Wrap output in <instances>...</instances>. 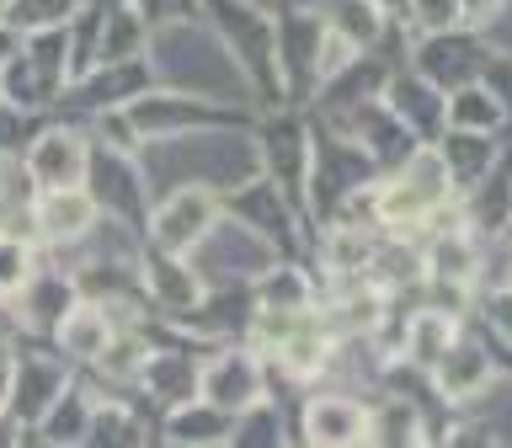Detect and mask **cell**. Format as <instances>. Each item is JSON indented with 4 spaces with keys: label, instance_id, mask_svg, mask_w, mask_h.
I'll use <instances>...</instances> for the list:
<instances>
[{
    "label": "cell",
    "instance_id": "1",
    "mask_svg": "<svg viewBox=\"0 0 512 448\" xmlns=\"http://www.w3.org/2000/svg\"><path fill=\"white\" fill-rule=\"evenodd\" d=\"M443 192H448V166L438 155H416L406 166V176L379 198V214L390 224H411V219L432 214V208L443 203Z\"/></svg>",
    "mask_w": 512,
    "mask_h": 448
},
{
    "label": "cell",
    "instance_id": "2",
    "mask_svg": "<svg viewBox=\"0 0 512 448\" xmlns=\"http://www.w3.org/2000/svg\"><path fill=\"white\" fill-rule=\"evenodd\" d=\"M214 230V198L198 187H187V192H176V198L160 208V219H155V240L166 251H187V246H198V240Z\"/></svg>",
    "mask_w": 512,
    "mask_h": 448
},
{
    "label": "cell",
    "instance_id": "3",
    "mask_svg": "<svg viewBox=\"0 0 512 448\" xmlns=\"http://www.w3.org/2000/svg\"><path fill=\"white\" fill-rule=\"evenodd\" d=\"M256 390H262V374H256V363L246 358V352H224V358L203 374V395L208 406L219 411H246Z\"/></svg>",
    "mask_w": 512,
    "mask_h": 448
},
{
    "label": "cell",
    "instance_id": "4",
    "mask_svg": "<svg viewBox=\"0 0 512 448\" xmlns=\"http://www.w3.org/2000/svg\"><path fill=\"white\" fill-rule=\"evenodd\" d=\"M304 438L310 443H363L368 422L352 400H315V406L304 411Z\"/></svg>",
    "mask_w": 512,
    "mask_h": 448
},
{
    "label": "cell",
    "instance_id": "5",
    "mask_svg": "<svg viewBox=\"0 0 512 448\" xmlns=\"http://www.w3.org/2000/svg\"><path fill=\"white\" fill-rule=\"evenodd\" d=\"M80 171H86V150H80V139H70V134L38 139V150H32V176H38L43 187H75Z\"/></svg>",
    "mask_w": 512,
    "mask_h": 448
},
{
    "label": "cell",
    "instance_id": "6",
    "mask_svg": "<svg viewBox=\"0 0 512 448\" xmlns=\"http://www.w3.org/2000/svg\"><path fill=\"white\" fill-rule=\"evenodd\" d=\"M438 384L443 395H475L486 384V352L470 342H448L438 352Z\"/></svg>",
    "mask_w": 512,
    "mask_h": 448
},
{
    "label": "cell",
    "instance_id": "7",
    "mask_svg": "<svg viewBox=\"0 0 512 448\" xmlns=\"http://www.w3.org/2000/svg\"><path fill=\"white\" fill-rule=\"evenodd\" d=\"M38 224H43L48 240H70L91 224V203L80 198L75 187H48V198L38 208Z\"/></svg>",
    "mask_w": 512,
    "mask_h": 448
},
{
    "label": "cell",
    "instance_id": "8",
    "mask_svg": "<svg viewBox=\"0 0 512 448\" xmlns=\"http://www.w3.org/2000/svg\"><path fill=\"white\" fill-rule=\"evenodd\" d=\"M214 22L224 27V38L235 43L240 59L256 64V48L267 54V22L256 11H240V0H214Z\"/></svg>",
    "mask_w": 512,
    "mask_h": 448
},
{
    "label": "cell",
    "instance_id": "9",
    "mask_svg": "<svg viewBox=\"0 0 512 448\" xmlns=\"http://www.w3.org/2000/svg\"><path fill=\"white\" fill-rule=\"evenodd\" d=\"M64 347H70L75 358H102V352L112 347L107 342V315L102 310H75L70 320H64Z\"/></svg>",
    "mask_w": 512,
    "mask_h": 448
},
{
    "label": "cell",
    "instance_id": "10",
    "mask_svg": "<svg viewBox=\"0 0 512 448\" xmlns=\"http://www.w3.org/2000/svg\"><path fill=\"white\" fill-rule=\"evenodd\" d=\"M304 299H310V288H304V278L299 272H267L262 278V304L267 310H278V315H294V310H304Z\"/></svg>",
    "mask_w": 512,
    "mask_h": 448
},
{
    "label": "cell",
    "instance_id": "11",
    "mask_svg": "<svg viewBox=\"0 0 512 448\" xmlns=\"http://www.w3.org/2000/svg\"><path fill=\"white\" fill-rule=\"evenodd\" d=\"M219 438H224V411L219 406L171 416V443H219Z\"/></svg>",
    "mask_w": 512,
    "mask_h": 448
},
{
    "label": "cell",
    "instance_id": "12",
    "mask_svg": "<svg viewBox=\"0 0 512 448\" xmlns=\"http://www.w3.org/2000/svg\"><path fill=\"white\" fill-rule=\"evenodd\" d=\"M155 288L166 304H176V310H192V304H198V278L176 262H155Z\"/></svg>",
    "mask_w": 512,
    "mask_h": 448
},
{
    "label": "cell",
    "instance_id": "13",
    "mask_svg": "<svg viewBox=\"0 0 512 448\" xmlns=\"http://www.w3.org/2000/svg\"><path fill=\"white\" fill-rule=\"evenodd\" d=\"M448 336H454V326H448L443 315H422L411 326V358L416 363H438V352L448 347Z\"/></svg>",
    "mask_w": 512,
    "mask_h": 448
},
{
    "label": "cell",
    "instance_id": "14",
    "mask_svg": "<svg viewBox=\"0 0 512 448\" xmlns=\"http://www.w3.org/2000/svg\"><path fill=\"white\" fill-rule=\"evenodd\" d=\"M368 438H379V443H411L416 438V406L411 400H395V406H384L374 416V432Z\"/></svg>",
    "mask_w": 512,
    "mask_h": 448
},
{
    "label": "cell",
    "instance_id": "15",
    "mask_svg": "<svg viewBox=\"0 0 512 448\" xmlns=\"http://www.w3.org/2000/svg\"><path fill=\"white\" fill-rule=\"evenodd\" d=\"M496 118H502V102H496L491 91H464L454 102V123L459 128H491Z\"/></svg>",
    "mask_w": 512,
    "mask_h": 448
},
{
    "label": "cell",
    "instance_id": "16",
    "mask_svg": "<svg viewBox=\"0 0 512 448\" xmlns=\"http://www.w3.org/2000/svg\"><path fill=\"white\" fill-rule=\"evenodd\" d=\"M486 160H491V150L480 139H454V150H448V176H459V182H480V171H486Z\"/></svg>",
    "mask_w": 512,
    "mask_h": 448
},
{
    "label": "cell",
    "instance_id": "17",
    "mask_svg": "<svg viewBox=\"0 0 512 448\" xmlns=\"http://www.w3.org/2000/svg\"><path fill=\"white\" fill-rule=\"evenodd\" d=\"M336 27H342L347 43H368L379 32V16L368 11V0H342V6H336Z\"/></svg>",
    "mask_w": 512,
    "mask_h": 448
},
{
    "label": "cell",
    "instance_id": "18",
    "mask_svg": "<svg viewBox=\"0 0 512 448\" xmlns=\"http://www.w3.org/2000/svg\"><path fill=\"white\" fill-rule=\"evenodd\" d=\"M64 11H70V0H16L11 22H22V27H38V22H59Z\"/></svg>",
    "mask_w": 512,
    "mask_h": 448
},
{
    "label": "cell",
    "instance_id": "19",
    "mask_svg": "<svg viewBox=\"0 0 512 448\" xmlns=\"http://www.w3.org/2000/svg\"><path fill=\"white\" fill-rule=\"evenodd\" d=\"M22 278H27V251L11 246V240H0V294H6V288H16Z\"/></svg>",
    "mask_w": 512,
    "mask_h": 448
},
{
    "label": "cell",
    "instance_id": "20",
    "mask_svg": "<svg viewBox=\"0 0 512 448\" xmlns=\"http://www.w3.org/2000/svg\"><path fill=\"white\" fill-rule=\"evenodd\" d=\"M363 256H368V246L358 235H336V246H331V262L336 267H363Z\"/></svg>",
    "mask_w": 512,
    "mask_h": 448
},
{
    "label": "cell",
    "instance_id": "21",
    "mask_svg": "<svg viewBox=\"0 0 512 448\" xmlns=\"http://www.w3.org/2000/svg\"><path fill=\"white\" fill-rule=\"evenodd\" d=\"M155 384H160V395H187V374L182 368H171V363H155Z\"/></svg>",
    "mask_w": 512,
    "mask_h": 448
},
{
    "label": "cell",
    "instance_id": "22",
    "mask_svg": "<svg viewBox=\"0 0 512 448\" xmlns=\"http://www.w3.org/2000/svg\"><path fill=\"white\" fill-rule=\"evenodd\" d=\"M416 11H422V22H427V27H443L448 16L459 11V0H416Z\"/></svg>",
    "mask_w": 512,
    "mask_h": 448
},
{
    "label": "cell",
    "instance_id": "23",
    "mask_svg": "<svg viewBox=\"0 0 512 448\" xmlns=\"http://www.w3.org/2000/svg\"><path fill=\"white\" fill-rule=\"evenodd\" d=\"M491 86H502V96H496V102L512 107V64H496V70H491Z\"/></svg>",
    "mask_w": 512,
    "mask_h": 448
},
{
    "label": "cell",
    "instance_id": "24",
    "mask_svg": "<svg viewBox=\"0 0 512 448\" xmlns=\"http://www.w3.org/2000/svg\"><path fill=\"white\" fill-rule=\"evenodd\" d=\"M459 11L470 16V22H486V16H496V0H459Z\"/></svg>",
    "mask_w": 512,
    "mask_h": 448
},
{
    "label": "cell",
    "instance_id": "25",
    "mask_svg": "<svg viewBox=\"0 0 512 448\" xmlns=\"http://www.w3.org/2000/svg\"><path fill=\"white\" fill-rule=\"evenodd\" d=\"M6 400H11V363L0 358V406H6Z\"/></svg>",
    "mask_w": 512,
    "mask_h": 448
},
{
    "label": "cell",
    "instance_id": "26",
    "mask_svg": "<svg viewBox=\"0 0 512 448\" xmlns=\"http://www.w3.org/2000/svg\"><path fill=\"white\" fill-rule=\"evenodd\" d=\"M368 6H406V0H368Z\"/></svg>",
    "mask_w": 512,
    "mask_h": 448
}]
</instances>
